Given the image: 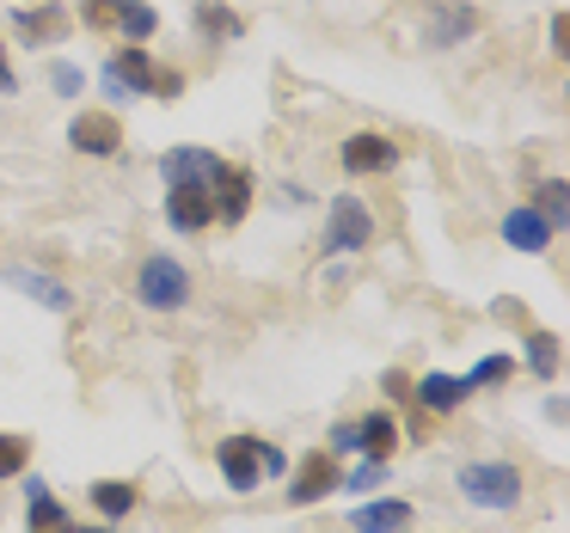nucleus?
<instances>
[{"mask_svg": "<svg viewBox=\"0 0 570 533\" xmlns=\"http://www.w3.org/2000/svg\"><path fill=\"white\" fill-rule=\"evenodd\" d=\"M80 19L105 38H124V43H148L160 31V13L148 0H80Z\"/></svg>", "mask_w": 570, "mask_h": 533, "instance_id": "1", "label": "nucleus"}, {"mask_svg": "<svg viewBox=\"0 0 570 533\" xmlns=\"http://www.w3.org/2000/svg\"><path fill=\"white\" fill-rule=\"evenodd\" d=\"M460 491H466V503L503 515V509L521 503V472L509 460H472V466H460Z\"/></svg>", "mask_w": 570, "mask_h": 533, "instance_id": "2", "label": "nucleus"}, {"mask_svg": "<svg viewBox=\"0 0 570 533\" xmlns=\"http://www.w3.org/2000/svg\"><path fill=\"white\" fill-rule=\"evenodd\" d=\"M136 295H141V307H154V313H178L190 300V270L173 251H154L136 270Z\"/></svg>", "mask_w": 570, "mask_h": 533, "instance_id": "3", "label": "nucleus"}, {"mask_svg": "<svg viewBox=\"0 0 570 533\" xmlns=\"http://www.w3.org/2000/svg\"><path fill=\"white\" fill-rule=\"evenodd\" d=\"M374 246V215L362 197H332L325 209V251H368Z\"/></svg>", "mask_w": 570, "mask_h": 533, "instance_id": "4", "label": "nucleus"}, {"mask_svg": "<svg viewBox=\"0 0 570 533\" xmlns=\"http://www.w3.org/2000/svg\"><path fill=\"white\" fill-rule=\"evenodd\" d=\"M68 148L92 154V160H111V154H124V124H117L111 111H75V124H68Z\"/></svg>", "mask_w": 570, "mask_h": 533, "instance_id": "5", "label": "nucleus"}, {"mask_svg": "<svg viewBox=\"0 0 570 533\" xmlns=\"http://www.w3.org/2000/svg\"><path fill=\"white\" fill-rule=\"evenodd\" d=\"M68 7H56V0H31V7H19L13 13V31L26 38V50H43V43H62L68 38Z\"/></svg>", "mask_w": 570, "mask_h": 533, "instance_id": "6", "label": "nucleus"}, {"mask_svg": "<svg viewBox=\"0 0 570 533\" xmlns=\"http://www.w3.org/2000/svg\"><path fill=\"white\" fill-rule=\"evenodd\" d=\"M337 160H344L350 178H362V172H393V166H399V148L381 136V129H356V136L337 148Z\"/></svg>", "mask_w": 570, "mask_h": 533, "instance_id": "7", "label": "nucleus"}, {"mask_svg": "<svg viewBox=\"0 0 570 533\" xmlns=\"http://www.w3.org/2000/svg\"><path fill=\"white\" fill-rule=\"evenodd\" d=\"M166 221H173V234H203L215 221L209 185H166Z\"/></svg>", "mask_w": 570, "mask_h": 533, "instance_id": "8", "label": "nucleus"}, {"mask_svg": "<svg viewBox=\"0 0 570 533\" xmlns=\"http://www.w3.org/2000/svg\"><path fill=\"white\" fill-rule=\"evenodd\" d=\"M154 75H160V68L148 62V50H136V43H129V50H117L111 62H105V92H111V99L154 92Z\"/></svg>", "mask_w": 570, "mask_h": 533, "instance_id": "9", "label": "nucleus"}, {"mask_svg": "<svg viewBox=\"0 0 570 533\" xmlns=\"http://www.w3.org/2000/svg\"><path fill=\"white\" fill-rule=\"evenodd\" d=\"M209 197H215V215H222L227 227H239V221L252 215V172H246V166H227V160H222Z\"/></svg>", "mask_w": 570, "mask_h": 533, "instance_id": "10", "label": "nucleus"}, {"mask_svg": "<svg viewBox=\"0 0 570 533\" xmlns=\"http://www.w3.org/2000/svg\"><path fill=\"white\" fill-rule=\"evenodd\" d=\"M215 460H222V472H227V484H234V491H258V478H264V466H258V435H227Z\"/></svg>", "mask_w": 570, "mask_h": 533, "instance_id": "11", "label": "nucleus"}, {"mask_svg": "<svg viewBox=\"0 0 570 533\" xmlns=\"http://www.w3.org/2000/svg\"><path fill=\"white\" fill-rule=\"evenodd\" d=\"M160 172H166V185H215L222 154H209V148H173L160 160Z\"/></svg>", "mask_w": 570, "mask_h": 533, "instance_id": "12", "label": "nucleus"}, {"mask_svg": "<svg viewBox=\"0 0 570 533\" xmlns=\"http://www.w3.org/2000/svg\"><path fill=\"white\" fill-rule=\"evenodd\" d=\"M350 527H356V533H405L411 527V503H405V496H374V503H356Z\"/></svg>", "mask_w": 570, "mask_h": 533, "instance_id": "13", "label": "nucleus"}, {"mask_svg": "<svg viewBox=\"0 0 570 533\" xmlns=\"http://www.w3.org/2000/svg\"><path fill=\"white\" fill-rule=\"evenodd\" d=\"M466 393H472V386L454 381V374H423V381H411V405L435 411V417H442V411H460V405H466Z\"/></svg>", "mask_w": 570, "mask_h": 533, "instance_id": "14", "label": "nucleus"}, {"mask_svg": "<svg viewBox=\"0 0 570 533\" xmlns=\"http://www.w3.org/2000/svg\"><path fill=\"white\" fill-rule=\"evenodd\" d=\"M337 460L332 454H313V460H301V472H295V484H288V503H320V496H332L337 491Z\"/></svg>", "mask_w": 570, "mask_h": 533, "instance_id": "15", "label": "nucleus"}, {"mask_svg": "<svg viewBox=\"0 0 570 533\" xmlns=\"http://www.w3.org/2000/svg\"><path fill=\"white\" fill-rule=\"evenodd\" d=\"M503 239H509L515 251H546V246H552V227L533 215V203H521V209L503 215Z\"/></svg>", "mask_w": 570, "mask_h": 533, "instance_id": "16", "label": "nucleus"}, {"mask_svg": "<svg viewBox=\"0 0 570 533\" xmlns=\"http://www.w3.org/2000/svg\"><path fill=\"white\" fill-rule=\"evenodd\" d=\"M393 447H399V417H393V411H368V417L356 423V454L386 460Z\"/></svg>", "mask_w": 570, "mask_h": 533, "instance_id": "17", "label": "nucleus"}, {"mask_svg": "<svg viewBox=\"0 0 570 533\" xmlns=\"http://www.w3.org/2000/svg\"><path fill=\"white\" fill-rule=\"evenodd\" d=\"M13 288H26L38 307H50V313H75V288L68 283H56V276H43V270H13Z\"/></svg>", "mask_w": 570, "mask_h": 533, "instance_id": "18", "label": "nucleus"}, {"mask_svg": "<svg viewBox=\"0 0 570 533\" xmlns=\"http://www.w3.org/2000/svg\"><path fill=\"white\" fill-rule=\"evenodd\" d=\"M136 484H129V478H99V484H92V509H99V515L105 521H124L129 515V509H136Z\"/></svg>", "mask_w": 570, "mask_h": 533, "instance_id": "19", "label": "nucleus"}, {"mask_svg": "<svg viewBox=\"0 0 570 533\" xmlns=\"http://www.w3.org/2000/svg\"><path fill=\"white\" fill-rule=\"evenodd\" d=\"M472 31H479V13H472V7H442L435 26H430V43H435V50H448V43L472 38Z\"/></svg>", "mask_w": 570, "mask_h": 533, "instance_id": "20", "label": "nucleus"}, {"mask_svg": "<svg viewBox=\"0 0 570 533\" xmlns=\"http://www.w3.org/2000/svg\"><path fill=\"white\" fill-rule=\"evenodd\" d=\"M533 215H540V221L552 227V234L570 221V185H564V178H546V185L533 190Z\"/></svg>", "mask_w": 570, "mask_h": 533, "instance_id": "21", "label": "nucleus"}, {"mask_svg": "<svg viewBox=\"0 0 570 533\" xmlns=\"http://www.w3.org/2000/svg\"><path fill=\"white\" fill-rule=\"evenodd\" d=\"M197 31L222 43V38H239V31H246V19H239L234 7H215V0H203V7H197Z\"/></svg>", "mask_w": 570, "mask_h": 533, "instance_id": "22", "label": "nucleus"}, {"mask_svg": "<svg viewBox=\"0 0 570 533\" xmlns=\"http://www.w3.org/2000/svg\"><path fill=\"white\" fill-rule=\"evenodd\" d=\"M26 496H31V527H62V521H68V509L50 496V484H43V478H26Z\"/></svg>", "mask_w": 570, "mask_h": 533, "instance_id": "23", "label": "nucleus"}, {"mask_svg": "<svg viewBox=\"0 0 570 533\" xmlns=\"http://www.w3.org/2000/svg\"><path fill=\"white\" fill-rule=\"evenodd\" d=\"M558 362H564L558 337H552V332H533V337H528V368L540 374V381H552V374H558Z\"/></svg>", "mask_w": 570, "mask_h": 533, "instance_id": "24", "label": "nucleus"}, {"mask_svg": "<svg viewBox=\"0 0 570 533\" xmlns=\"http://www.w3.org/2000/svg\"><path fill=\"white\" fill-rule=\"evenodd\" d=\"M26 460H31L26 435H0V478H19V472H26Z\"/></svg>", "mask_w": 570, "mask_h": 533, "instance_id": "25", "label": "nucleus"}, {"mask_svg": "<svg viewBox=\"0 0 570 533\" xmlns=\"http://www.w3.org/2000/svg\"><path fill=\"white\" fill-rule=\"evenodd\" d=\"M497 381H509V356H484L479 368L466 374V386H472V393H479V386H497Z\"/></svg>", "mask_w": 570, "mask_h": 533, "instance_id": "26", "label": "nucleus"}, {"mask_svg": "<svg viewBox=\"0 0 570 533\" xmlns=\"http://www.w3.org/2000/svg\"><path fill=\"white\" fill-rule=\"evenodd\" d=\"M50 87L62 92V99H80V87H87V75H80L75 62H56V68H50Z\"/></svg>", "mask_w": 570, "mask_h": 533, "instance_id": "27", "label": "nucleus"}, {"mask_svg": "<svg viewBox=\"0 0 570 533\" xmlns=\"http://www.w3.org/2000/svg\"><path fill=\"white\" fill-rule=\"evenodd\" d=\"M381 478H386V460H368V466H356V472H350V491H374Z\"/></svg>", "mask_w": 570, "mask_h": 533, "instance_id": "28", "label": "nucleus"}, {"mask_svg": "<svg viewBox=\"0 0 570 533\" xmlns=\"http://www.w3.org/2000/svg\"><path fill=\"white\" fill-rule=\"evenodd\" d=\"M381 386H386V398L411 405V374H405V368H386V374H381Z\"/></svg>", "mask_w": 570, "mask_h": 533, "instance_id": "29", "label": "nucleus"}, {"mask_svg": "<svg viewBox=\"0 0 570 533\" xmlns=\"http://www.w3.org/2000/svg\"><path fill=\"white\" fill-rule=\"evenodd\" d=\"M178 92H185V75H178V68H160V75H154V99H178Z\"/></svg>", "mask_w": 570, "mask_h": 533, "instance_id": "30", "label": "nucleus"}, {"mask_svg": "<svg viewBox=\"0 0 570 533\" xmlns=\"http://www.w3.org/2000/svg\"><path fill=\"white\" fill-rule=\"evenodd\" d=\"M332 447H344V454H356V423H337V430H332Z\"/></svg>", "mask_w": 570, "mask_h": 533, "instance_id": "31", "label": "nucleus"}, {"mask_svg": "<svg viewBox=\"0 0 570 533\" xmlns=\"http://www.w3.org/2000/svg\"><path fill=\"white\" fill-rule=\"evenodd\" d=\"M552 50H558V56H564V50H570V19H564V13H558V19H552Z\"/></svg>", "mask_w": 570, "mask_h": 533, "instance_id": "32", "label": "nucleus"}, {"mask_svg": "<svg viewBox=\"0 0 570 533\" xmlns=\"http://www.w3.org/2000/svg\"><path fill=\"white\" fill-rule=\"evenodd\" d=\"M0 92H19V75H13V62H7V50H0Z\"/></svg>", "mask_w": 570, "mask_h": 533, "instance_id": "33", "label": "nucleus"}, {"mask_svg": "<svg viewBox=\"0 0 570 533\" xmlns=\"http://www.w3.org/2000/svg\"><path fill=\"white\" fill-rule=\"evenodd\" d=\"M31 533H75V527H68V521H62V527H31Z\"/></svg>", "mask_w": 570, "mask_h": 533, "instance_id": "34", "label": "nucleus"}, {"mask_svg": "<svg viewBox=\"0 0 570 533\" xmlns=\"http://www.w3.org/2000/svg\"><path fill=\"white\" fill-rule=\"evenodd\" d=\"M75 533H111V527H75Z\"/></svg>", "mask_w": 570, "mask_h": 533, "instance_id": "35", "label": "nucleus"}, {"mask_svg": "<svg viewBox=\"0 0 570 533\" xmlns=\"http://www.w3.org/2000/svg\"><path fill=\"white\" fill-rule=\"evenodd\" d=\"M26 7H31V0H26Z\"/></svg>", "mask_w": 570, "mask_h": 533, "instance_id": "36", "label": "nucleus"}]
</instances>
